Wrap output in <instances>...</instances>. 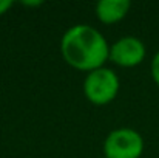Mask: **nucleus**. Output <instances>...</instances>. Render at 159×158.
<instances>
[{
  "label": "nucleus",
  "instance_id": "obj_8",
  "mask_svg": "<svg viewBox=\"0 0 159 158\" xmlns=\"http://www.w3.org/2000/svg\"><path fill=\"white\" fill-rule=\"evenodd\" d=\"M23 5L25 6H39V5H42V2H23Z\"/></svg>",
  "mask_w": 159,
  "mask_h": 158
},
{
  "label": "nucleus",
  "instance_id": "obj_7",
  "mask_svg": "<svg viewBox=\"0 0 159 158\" xmlns=\"http://www.w3.org/2000/svg\"><path fill=\"white\" fill-rule=\"evenodd\" d=\"M11 6H12V2L11 0H0V16L5 14Z\"/></svg>",
  "mask_w": 159,
  "mask_h": 158
},
{
  "label": "nucleus",
  "instance_id": "obj_2",
  "mask_svg": "<svg viewBox=\"0 0 159 158\" xmlns=\"http://www.w3.org/2000/svg\"><path fill=\"white\" fill-rule=\"evenodd\" d=\"M119 92L117 74L105 67L93 70L87 74L84 81L85 98L96 105H105L111 103Z\"/></svg>",
  "mask_w": 159,
  "mask_h": 158
},
{
  "label": "nucleus",
  "instance_id": "obj_5",
  "mask_svg": "<svg viewBox=\"0 0 159 158\" xmlns=\"http://www.w3.org/2000/svg\"><path fill=\"white\" fill-rule=\"evenodd\" d=\"M128 9V0H101L96 5V16L104 23H116L127 16Z\"/></svg>",
  "mask_w": 159,
  "mask_h": 158
},
{
  "label": "nucleus",
  "instance_id": "obj_4",
  "mask_svg": "<svg viewBox=\"0 0 159 158\" xmlns=\"http://www.w3.org/2000/svg\"><path fill=\"white\" fill-rule=\"evenodd\" d=\"M145 57V45L134 36H125L110 47V60L120 67H136Z\"/></svg>",
  "mask_w": 159,
  "mask_h": 158
},
{
  "label": "nucleus",
  "instance_id": "obj_6",
  "mask_svg": "<svg viewBox=\"0 0 159 158\" xmlns=\"http://www.w3.org/2000/svg\"><path fill=\"white\" fill-rule=\"evenodd\" d=\"M150 71H152V78H153V81L159 85V50L156 51V54L153 56V59H152Z\"/></svg>",
  "mask_w": 159,
  "mask_h": 158
},
{
  "label": "nucleus",
  "instance_id": "obj_1",
  "mask_svg": "<svg viewBox=\"0 0 159 158\" xmlns=\"http://www.w3.org/2000/svg\"><path fill=\"white\" fill-rule=\"evenodd\" d=\"M60 53L68 65L90 73L104 67L110 59V45L101 31L80 23L65 31L60 41Z\"/></svg>",
  "mask_w": 159,
  "mask_h": 158
},
{
  "label": "nucleus",
  "instance_id": "obj_3",
  "mask_svg": "<svg viewBox=\"0 0 159 158\" xmlns=\"http://www.w3.org/2000/svg\"><path fill=\"white\" fill-rule=\"evenodd\" d=\"M104 152L105 158H139L144 152V138L133 129H116L105 138Z\"/></svg>",
  "mask_w": 159,
  "mask_h": 158
}]
</instances>
